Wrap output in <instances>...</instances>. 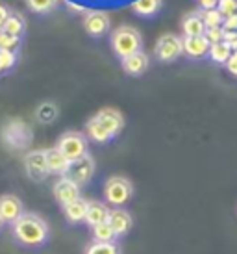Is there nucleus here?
Masks as SVG:
<instances>
[{
    "mask_svg": "<svg viewBox=\"0 0 237 254\" xmlns=\"http://www.w3.org/2000/svg\"><path fill=\"white\" fill-rule=\"evenodd\" d=\"M211 43L204 36L198 37H183V54L191 60H200V58L208 56Z\"/></svg>",
    "mask_w": 237,
    "mask_h": 254,
    "instance_id": "obj_15",
    "label": "nucleus"
},
{
    "mask_svg": "<svg viewBox=\"0 0 237 254\" xmlns=\"http://www.w3.org/2000/svg\"><path fill=\"white\" fill-rule=\"evenodd\" d=\"M204 37L208 39L211 45H215V43H221L224 39V30L223 26H219V28H206V34Z\"/></svg>",
    "mask_w": 237,
    "mask_h": 254,
    "instance_id": "obj_30",
    "label": "nucleus"
},
{
    "mask_svg": "<svg viewBox=\"0 0 237 254\" xmlns=\"http://www.w3.org/2000/svg\"><path fill=\"white\" fill-rule=\"evenodd\" d=\"M226 69H228V72H230V74L237 76V50L230 56V60L226 62Z\"/></svg>",
    "mask_w": 237,
    "mask_h": 254,
    "instance_id": "obj_33",
    "label": "nucleus"
},
{
    "mask_svg": "<svg viewBox=\"0 0 237 254\" xmlns=\"http://www.w3.org/2000/svg\"><path fill=\"white\" fill-rule=\"evenodd\" d=\"M0 74H4V69H2V64H0Z\"/></svg>",
    "mask_w": 237,
    "mask_h": 254,
    "instance_id": "obj_37",
    "label": "nucleus"
},
{
    "mask_svg": "<svg viewBox=\"0 0 237 254\" xmlns=\"http://www.w3.org/2000/svg\"><path fill=\"white\" fill-rule=\"evenodd\" d=\"M11 234H13L15 241L28 249H39L47 245L50 236L49 223L37 215V213L26 212L21 219H17L11 225Z\"/></svg>",
    "mask_w": 237,
    "mask_h": 254,
    "instance_id": "obj_1",
    "label": "nucleus"
},
{
    "mask_svg": "<svg viewBox=\"0 0 237 254\" xmlns=\"http://www.w3.org/2000/svg\"><path fill=\"white\" fill-rule=\"evenodd\" d=\"M234 54V50H232L230 45H226L224 41L221 43H215V45H211V49H209V58L215 62V64H224L230 60V56Z\"/></svg>",
    "mask_w": 237,
    "mask_h": 254,
    "instance_id": "obj_24",
    "label": "nucleus"
},
{
    "mask_svg": "<svg viewBox=\"0 0 237 254\" xmlns=\"http://www.w3.org/2000/svg\"><path fill=\"white\" fill-rule=\"evenodd\" d=\"M85 254H120L117 243H97L93 241L89 247L85 249Z\"/></svg>",
    "mask_w": 237,
    "mask_h": 254,
    "instance_id": "obj_25",
    "label": "nucleus"
},
{
    "mask_svg": "<svg viewBox=\"0 0 237 254\" xmlns=\"http://www.w3.org/2000/svg\"><path fill=\"white\" fill-rule=\"evenodd\" d=\"M0 49L9 50V52H17L21 49V37L6 34V32H0Z\"/></svg>",
    "mask_w": 237,
    "mask_h": 254,
    "instance_id": "obj_28",
    "label": "nucleus"
},
{
    "mask_svg": "<svg viewBox=\"0 0 237 254\" xmlns=\"http://www.w3.org/2000/svg\"><path fill=\"white\" fill-rule=\"evenodd\" d=\"M84 28L91 37H102L110 30V17L104 11H89L85 15Z\"/></svg>",
    "mask_w": 237,
    "mask_h": 254,
    "instance_id": "obj_12",
    "label": "nucleus"
},
{
    "mask_svg": "<svg viewBox=\"0 0 237 254\" xmlns=\"http://www.w3.org/2000/svg\"><path fill=\"white\" fill-rule=\"evenodd\" d=\"M2 225H6V223H4V221H2V217H0V230H2Z\"/></svg>",
    "mask_w": 237,
    "mask_h": 254,
    "instance_id": "obj_36",
    "label": "nucleus"
},
{
    "mask_svg": "<svg viewBox=\"0 0 237 254\" xmlns=\"http://www.w3.org/2000/svg\"><path fill=\"white\" fill-rule=\"evenodd\" d=\"M104 197L108 204L122 208L133 197V186L126 177H110L104 184Z\"/></svg>",
    "mask_w": 237,
    "mask_h": 254,
    "instance_id": "obj_3",
    "label": "nucleus"
},
{
    "mask_svg": "<svg viewBox=\"0 0 237 254\" xmlns=\"http://www.w3.org/2000/svg\"><path fill=\"white\" fill-rule=\"evenodd\" d=\"M120 65H122V71L126 74H130V76H141L148 69V56L141 50L137 54H132V56L120 60Z\"/></svg>",
    "mask_w": 237,
    "mask_h": 254,
    "instance_id": "obj_16",
    "label": "nucleus"
},
{
    "mask_svg": "<svg viewBox=\"0 0 237 254\" xmlns=\"http://www.w3.org/2000/svg\"><path fill=\"white\" fill-rule=\"evenodd\" d=\"M161 0H135L132 4V9L139 17H152L160 11Z\"/></svg>",
    "mask_w": 237,
    "mask_h": 254,
    "instance_id": "obj_22",
    "label": "nucleus"
},
{
    "mask_svg": "<svg viewBox=\"0 0 237 254\" xmlns=\"http://www.w3.org/2000/svg\"><path fill=\"white\" fill-rule=\"evenodd\" d=\"M202 11H209V9H217L219 7V0H196Z\"/></svg>",
    "mask_w": 237,
    "mask_h": 254,
    "instance_id": "obj_32",
    "label": "nucleus"
},
{
    "mask_svg": "<svg viewBox=\"0 0 237 254\" xmlns=\"http://www.w3.org/2000/svg\"><path fill=\"white\" fill-rule=\"evenodd\" d=\"M108 223L112 226L115 234H117V238H124L126 234L132 230L133 226V219L130 215V212H126L124 208H113L112 213H110V219H108Z\"/></svg>",
    "mask_w": 237,
    "mask_h": 254,
    "instance_id": "obj_13",
    "label": "nucleus"
},
{
    "mask_svg": "<svg viewBox=\"0 0 237 254\" xmlns=\"http://www.w3.org/2000/svg\"><path fill=\"white\" fill-rule=\"evenodd\" d=\"M24 169L34 182H43L50 175L47 163V150H30L24 156Z\"/></svg>",
    "mask_w": 237,
    "mask_h": 254,
    "instance_id": "obj_7",
    "label": "nucleus"
},
{
    "mask_svg": "<svg viewBox=\"0 0 237 254\" xmlns=\"http://www.w3.org/2000/svg\"><path fill=\"white\" fill-rule=\"evenodd\" d=\"M9 13H11V11H9V9L4 6V4H0V30H2V26H4L6 19L9 17Z\"/></svg>",
    "mask_w": 237,
    "mask_h": 254,
    "instance_id": "obj_34",
    "label": "nucleus"
},
{
    "mask_svg": "<svg viewBox=\"0 0 237 254\" xmlns=\"http://www.w3.org/2000/svg\"><path fill=\"white\" fill-rule=\"evenodd\" d=\"M93 175H95V160L91 154H85L80 160L70 162L69 171L65 177L70 178L72 182H76L78 186H85L93 178Z\"/></svg>",
    "mask_w": 237,
    "mask_h": 254,
    "instance_id": "obj_8",
    "label": "nucleus"
},
{
    "mask_svg": "<svg viewBox=\"0 0 237 254\" xmlns=\"http://www.w3.org/2000/svg\"><path fill=\"white\" fill-rule=\"evenodd\" d=\"M91 234H93V241H97V243H115L118 240L115 230L110 226V223H102V225L93 226Z\"/></svg>",
    "mask_w": 237,
    "mask_h": 254,
    "instance_id": "obj_21",
    "label": "nucleus"
},
{
    "mask_svg": "<svg viewBox=\"0 0 237 254\" xmlns=\"http://www.w3.org/2000/svg\"><path fill=\"white\" fill-rule=\"evenodd\" d=\"M24 204L19 197L15 195H2L0 197V217L6 225H13L17 219H21L24 215Z\"/></svg>",
    "mask_w": 237,
    "mask_h": 254,
    "instance_id": "obj_11",
    "label": "nucleus"
},
{
    "mask_svg": "<svg viewBox=\"0 0 237 254\" xmlns=\"http://www.w3.org/2000/svg\"><path fill=\"white\" fill-rule=\"evenodd\" d=\"M224 19H228L232 15H237V0H219V7H217Z\"/></svg>",
    "mask_w": 237,
    "mask_h": 254,
    "instance_id": "obj_29",
    "label": "nucleus"
},
{
    "mask_svg": "<svg viewBox=\"0 0 237 254\" xmlns=\"http://www.w3.org/2000/svg\"><path fill=\"white\" fill-rule=\"evenodd\" d=\"M156 58L163 62V64H171V62H175L178 58L183 54V39L175 34H165V36H161L156 43Z\"/></svg>",
    "mask_w": 237,
    "mask_h": 254,
    "instance_id": "obj_6",
    "label": "nucleus"
},
{
    "mask_svg": "<svg viewBox=\"0 0 237 254\" xmlns=\"http://www.w3.org/2000/svg\"><path fill=\"white\" fill-rule=\"evenodd\" d=\"M24 30H26V22H24V17L21 13H15L11 11L9 17L6 19L4 22V26L0 32H6V34H11V36H17V37H22L24 34Z\"/></svg>",
    "mask_w": 237,
    "mask_h": 254,
    "instance_id": "obj_20",
    "label": "nucleus"
},
{
    "mask_svg": "<svg viewBox=\"0 0 237 254\" xmlns=\"http://www.w3.org/2000/svg\"><path fill=\"white\" fill-rule=\"evenodd\" d=\"M47 163H49L50 175H59L65 177L67 171H69L70 160H67V156L63 154L58 147H52L47 150Z\"/></svg>",
    "mask_w": 237,
    "mask_h": 254,
    "instance_id": "obj_17",
    "label": "nucleus"
},
{
    "mask_svg": "<svg viewBox=\"0 0 237 254\" xmlns=\"http://www.w3.org/2000/svg\"><path fill=\"white\" fill-rule=\"evenodd\" d=\"M181 32L185 37H198L206 34V24L200 13H189L181 21Z\"/></svg>",
    "mask_w": 237,
    "mask_h": 254,
    "instance_id": "obj_19",
    "label": "nucleus"
},
{
    "mask_svg": "<svg viewBox=\"0 0 237 254\" xmlns=\"http://www.w3.org/2000/svg\"><path fill=\"white\" fill-rule=\"evenodd\" d=\"M59 0H26L28 7L34 13H49L58 6Z\"/></svg>",
    "mask_w": 237,
    "mask_h": 254,
    "instance_id": "obj_26",
    "label": "nucleus"
},
{
    "mask_svg": "<svg viewBox=\"0 0 237 254\" xmlns=\"http://www.w3.org/2000/svg\"><path fill=\"white\" fill-rule=\"evenodd\" d=\"M204 19L206 28H219L221 24H224V17L221 15L219 9H209V11H200Z\"/></svg>",
    "mask_w": 237,
    "mask_h": 254,
    "instance_id": "obj_27",
    "label": "nucleus"
},
{
    "mask_svg": "<svg viewBox=\"0 0 237 254\" xmlns=\"http://www.w3.org/2000/svg\"><path fill=\"white\" fill-rule=\"evenodd\" d=\"M110 213H112V210H110L104 202H100V200H89V208H87V219H85V225L93 228V226H97V225L108 223Z\"/></svg>",
    "mask_w": 237,
    "mask_h": 254,
    "instance_id": "obj_18",
    "label": "nucleus"
},
{
    "mask_svg": "<svg viewBox=\"0 0 237 254\" xmlns=\"http://www.w3.org/2000/svg\"><path fill=\"white\" fill-rule=\"evenodd\" d=\"M2 139L6 143V147L13 148V150H22L32 141V130L26 127L24 121L11 119L2 128Z\"/></svg>",
    "mask_w": 237,
    "mask_h": 254,
    "instance_id": "obj_4",
    "label": "nucleus"
},
{
    "mask_svg": "<svg viewBox=\"0 0 237 254\" xmlns=\"http://www.w3.org/2000/svg\"><path fill=\"white\" fill-rule=\"evenodd\" d=\"M93 117L102 125V128L110 134L112 139H115L122 132V128H124V117H122V113L113 110V108H104V110H100L98 113H95Z\"/></svg>",
    "mask_w": 237,
    "mask_h": 254,
    "instance_id": "obj_10",
    "label": "nucleus"
},
{
    "mask_svg": "<svg viewBox=\"0 0 237 254\" xmlns=\"http://www.w3.org/2000/svg\"><path fill=\"white\" fill-rule=\"evenodd\" d=\"M224 32H237V15H232L228 19H224Z\"/></svg>",
    "mask_w": 237,
    "mask_h": 254,
    "instance_id": "obj_31",
    "label": "nucleus"
},
{
    "mask_svg": "<svg viewBox=\"0 0 237 254\" xmlns=\"http://www.w3.org/2000/svg\"><path fill=\"white\" fill-rule=\"evenodd\" d=\"M52 193H54L56 202L63 208L69 202H74L76 198L82 197V186H78L76 182H72L67 177H59V180L52 188Z\"/></svg>",
    "mask_w": 237,
    "mask_h": 254,
    "instance_id": "obj_9",
    "label": "nucleus"
},
{
    "mask_svg": "<svg viewBox=\"0 0 237 254\" xmlns=\"http://www.w3.org/2000/svg\"><path fill=\"white\" fill-rule=\"evenodd\" d=\"M67 6H69L72 11H78V13H84V11H85V7L80 6V4H72V2H67Z\"/></svg>",
    "mask_w": 237,
    "mask_h": 254,
    "instance_id": "obj_35",
    "label": "nucleus"
},
{
    "mask_svg": "<svg viewBox=\"0 0 237 254\" xmlns=\"http://www.w3.org/2000/svg\"><path fill=\"white\" fill-rule=\"evenodd\" d=\"M87 208H89V200L80 197L74 202L63 206V215H65L69 225H82L87 219Z\"/></svg>",
    "mask_w": 237,
    "mask_h": 254,
    "instance_id": "obj_14",
    "label": "nucleus"
},
{
    "mask_svg": "<svg viewBox=\"0 0 237 254\" xmlns=\"http://www.w3.org/2000/svg\"><path fill=\"white\" fill-rule=\"evenodd\" d=\"M110 43H112L115 56L120 58V60L141 52V47H143L141 34L132 26H118L117 30H113Z\"/></svg>",
    "mask_w": 237,
    "mask_h": 254,
    "instance_id": "obj_2",
    "label": "nucleus"
},
{
    "mask_svg": "<svg viewBox=\"0 0 237 254\" xmlns=\"http://www.w3.org/2000/svg\"><path fill=\"white\" fill-rule=\"evenodd\" d=\"M56 117H58V108L54 102H43L35 110V119L39 121V123H43V125L54 123Z\"/></svg>",
    "mask_w": 237,
    "mask_h": 254,
    "instance_id": "obj_23",
    "label": "nucleus"
},
{
    "mask_svg": "<svg viewBox=\"0 0 237 254\" xmlns=\"http://www.w3.org/2000/svg\"><path fill=\"white\" fill-rule=\"evenodd\" d=\"M56 147L67 156V160H70V162L80 160L82 156L89 154L87 152V135L80 134V132H65L59 137Z\"/></svg>",
    "mask_w": 237,
    "mask_h": 254,
    "instance_id": "obj_5",
    "label": "nucleus"
}]
</instances>
